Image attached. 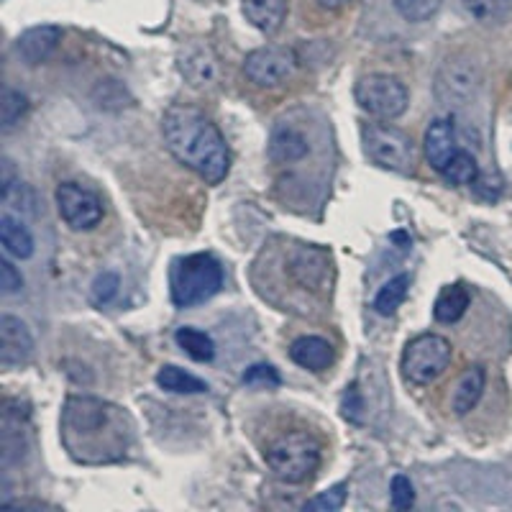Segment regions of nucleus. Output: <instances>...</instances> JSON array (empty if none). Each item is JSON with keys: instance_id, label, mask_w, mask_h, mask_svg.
I'll return each mask as SVG.
<instances>
[{"instance_id": "nucleus-6", "label": "nucleus", "mask_w": 512, "mask_h": 512, "mask_svg": "<svg viewBox=\"0 0 512 512\" xmlns=\"http://www.w3.org/2000/svg\"><path fill=\"white\" fill-rule=\"evenodd\" d=\"M451 364V344L438 333L413 338L402 351V374L410 384H431Z\"/></svg>"}, {"instance_id": "nucleus-8", "label": "nucleus", "mask_w": 512, "mask_h": 512, "mask_svg": "<svg viewBox=\"0 0 512 512\" xmlns=\"http://www.w3.org/2000/svg\"><path fill=\"white\" fill-rule=\"evenodd\" d=\"M54 198H57L59 216L72 231H90L103 221V203L88 187L77 182H62Z\"/></svg>"}, {"instance_id": "nucleus-26", "label": "nucleus", "mask_w": 512, "mask_h": 512, "mask_svg": "<svg viewBox=\"0 0 512 512\" xmlns=\"http://www.w3.org/2000/svg\"><path fill=\"white\" fill-rule=\"evenodd\" d=\"M29 111V98L18 90L6 88L3 90V100H0V123H3V134L13 131L16 123L24 118V113Z\"/></svg>"}, {"instance_id": "nucleus-9", "label": "nucleus", "mask_w": 512, "mask_h": 512, "mask_svg": "<svg viewBox=\"0 0 512 512\" xmlns=\"http://www.w3.org/2000/svg\"><path fill=\"white\" fill-rule=\"evenodd\" d=\"M297 70V57L287 47H259L246 54L244 72L259 88H277Z\"/></svg>"}, {"instance_id": "nucleus-3", "label": "nucleus", "mask_w": 512, "mask_h": 512, "mask_svg": "<svg viewBox=\"0 0 512 512\" xmlns=\"http://www.w3.org/2000/svg\"><path fill=\"white\" fill-rule=\"evenodd\" d=\"M223 287V267L216 256L190 254L172 264L169 290L177 308H195L210 297H216Z\"/></svg>"}, {"instance_id": "nucleus-17", "label": "nucleus", "mask_w": 512, "mask_h": 512, "mask_svg": "<svg viewBox=\"0 0 512 512\" xmlns=\"http://www.w3.org/2000/svg\"><path fill=\"white\" fill-rule=\"evenodd\" d=\"M484 384H487V372L484 367H469L456 382V390L451 395V410L456 415H466L469 410L477 408V402L482 400Z\"/></svg>"}, {"instance_id": "nucleus-5", "label": "nucleus", "mask_w": 512, "mask_h": 512, "mask_svg": "<svg viewBox=\"0 0 512 512\" xmlns=\"http://www.w3.org/2000/svg\"><path fill=\"white\" fill-rule=\"evenodd\" d=\"M364 149L367 157L382 169H392L397 175H410L415 164V146L405 131L382 123H369L364 128Z\"/></svg>"}, {"instance_id": "nucleus-28", "label": "nucleus", "mask_w": 512, "mask_h": 512, "mask_svg": "<svg viewBox=\"0 0 512 512\" xmlns=\"http://www.w3.org/2000/svg\"><path fill=\"white\" fill-rule=\"evenodd\" d=\"M346 495H349V484L346 482H338L333 484L331 489H326V492H320V495H315L313 500L305 502L303 510L305 512H338L341 507L346 505Z\"/></svg>"}, {"instance_id": "nucleus-22", "label": "nucleus", "mask_w": 512, "mask_h": 512, "mask_svg": "<svg viewBox=\"0 0 512 512\" xmlns=\"http://www.w3.org/2000/svg\"><path fill=\"white\" fill-rule=\"evenodd\" d=\"M175 341L182 351H185L190 359L195 361H213L216 356V344H213V338L208 336L205 331H198V328H180L175 333Z\"/></svg>"}, {"instance_id": "nucleus-32", "label": "nucleus", "mask_w": 512, "mask_h": 512, "mask_svg": "<svg viewBox=\"0 0 512 512\" xmlns=\"http://www.w3.org/2000/svg\"><path fill=\"white\" fill-rule=\"evenodd\" d=\"M21 290H24V277H21V272L13 267L11 259H0V292L11 297Z\"/></svg>"}, {"instance_id": "nucleus-18", "label": "nucleus", "mask_w": 512, "mask_h": 512, "mask_svg": "<svg viewBox=\"0 0 512 512\" xmlns=\"http://www.w3.org/2000/svg\"><path fill=\"white\" fill-rule=\"evenodd\" d=\"M0 244L13 259H31L34 256V236L29 228L13 216H0Z\"/></svg>"}, {"instance_id": "nucleus-1", "label": "nucleus", "mask_w": 512, "mask_h": 512, "mask_svg": "<svg viewBox=\"0 0 512 512\" xmlns=\"http://www.w3.org/2000/svg\"><path fill=\"white\" fill-rule=\"evenodd\" d=\"M59 438L77 464H111L131 446L134 420L111 402L70 397L59 418Z\"/></svg>"}, {"instance_id": "nucleus-19", "label": "nucleus", "mask_w": 512, "mask_h": 512, "mask_svg": "<svg viewBox=\"0 0 512 512\" xmlns=\"http://www.w3.org/2000/svg\"><path fill=\"white\" fill-rule=\"evenodd\" d=\"M472 303V295L461 282L456 285H446L436 297V305H433V315H436L438 323H456V320L464 318L466 308Z\"/></svg>"}, {"instance_id": "nucleus-14", "label": "nucleus", "mask_w": 512, "mask_h": 512, "mask_svg": "<svg viewBox=\"0 0 512 512\" xmlns=\"http://www.w3.org/2000/svg\"><path fill=\"white\" fill-rule=\"evenodd\" d=\"M59 41H62V31L57 26H34L18 36L16 52L24 57V62L39 64L52 57Z\"/></svg>"}, {"instance_id": "nucleus-7", "label": "nucleus", "mask_w": 512, "mask_h": 512, "mask_svg": "<svg viewBox=\"0 0 512 512\" xmlns=\"http://www.w3.org/2000/svg\"><path fill=\"white\" fill-rule=\"evenodd\" d=\"M356 103L374 118H400L408 108V88L392 75H364L356 82Z\"/></svg>"}, {"instance_id": "nucleus-12", "label": "nucleus", "mask_w": 512, "mask_h": 512, "mask_svg": "<svg viewBox=\"0 0 512 512\" xmlns=\"http://www.w3.org/2000/svg\"><path fill=\"white\" fill-rule=\"evenodd\" d=\"M34 354V338L24 320L3 315L0 318V364L3 369L21 367Z\"/></svg>"}, {"instance_id": "nucleus-31", "label": "nucleus", "mask_w": 512, "mask_h": 512, "mask_svg": "<svg viewBox=\"0 0 512 512\" xmlns=\"http://www.w3.org/2000/svg\"><path fill=\"white\" fill-rule=\"evenodd\" d=\"M118 287H121L118 274L116 272H103L98 280L93 282V300L98 305H108L113 297L118 295Z\"/></svg>"}, {"instance_id": "nucleus-34", "label": "nucleus", "mask_w": 512, "mask_h": 512, "mask_svg": "<svg viewBox=\"0 0 512 512\" xmlns=\"http://www.w3.org/2000/svg\"><path fill=\"white\" fill-rule=\"evenodd\" d=\"M320 8H328V11H341L344 6H349L351 0H315Z\"/></svg>"}, {"instance_id": "nucleus-16", "label": "nucleus", "mask_w": 512, "mask_h": 512, "mask_svg": "<svg viewBox=\"0 0 512 512\" xmlns=\"http://www.w3.org/2000/svg\"><path fill=\"white\" fill-rule=\"evenodd\" d=\"M244 16L262 34L280 31L287 18V0H241Z\"/></svg>"}, {"instance_id": "nucleus-25", "label": "nucleus", "mask_w": 512, "mask_h": 512, "mask_svg": "<svg viewBox=\"0 0 512 512\" xmlns=\"http://www.w3.org/2000/svg\"><path fill=\"white\" fill-rule=\"evenodd\" d=\"M461 6L479 24H500L512 11V0H461Z\"/></svg>"}, {"instance_id": "nucleus-15", "label": "nucleus", "mask_w": 512, "mask_h": 512, "mask_svg": "<svg viewBox=\"0 0 512 512\" xmlns=\"http://www.w3.org/2000/svg\"><path fill=\"white\" fill-rule=\"evenodd\" d=\"M290 359L295 361L297 367L310 369V372H323V369L331 367L333 346L328 344L326 338L303 336L297 338V341H292Z\"/></svg>"}, {"instance_id": "nucleus-29", "label": "nucleus", "mask_w": 512, "mask_h": 512, "mask_svg": "<svg viewBox=\"0 0 512 512\" xmlns=\"http://www.w3.org/2000/svg\"><path fill=\"white\" fill-rule=\"evenodd\" d=\"M280 374L277 369L269 367V364H254V367L246 369L244 374V384L249 387H259V390H274V387H280Z\"/></svg>"}, {"instance_id": "nucleus-10", "label": "nucleus", "mask_w": 512, "mask_h": 512, "mask_svg": "<svg viewBox=\"0 0 512 512\" xmlns=\"http://www.w3.org/2000/svg\"><path fill=\"white\" fill-rule=\"evenodd\" d=\"M482 85L479 67L469 59H448L436 77V95L446 105H466Z\"/></svg>"}, {"instance_id": "nucleus-20", "label": "nucleus", "mask_w": 512, "mask_h": 512, "mask_svg": "<svg viewBox=\"0 0 512 512\" xmlns=\"http://www.w3.org/2000/svg\"><path fill=\"white\" fill-rule=\"evenodd\" d=\"M308 154V141L300 131L295 128H277L269 141V157L274 162H297V159H303Z\"/></svg>"}, {"instance_id": "nucleus-13", "label": "nucleus", "mask_w": 512, "mask_h": 512, "mask_svg": "<svg viewBox=\"0 0 512 512\" xmlns=\"http://www.w3.org/2000/svg\"><path fill=\"white\" fill-rule=\"evenodd\" d=\"M459 139H456V126L451 118H438L425 131V157L436 172H443L446 164L459 154Z\"/></svg>"}, {"instance_id": "nucleus-24", "label": "nucleus", "mask_w": 512, "mask_h": 512, "mask_svg": "<svg viewBox=\"0 0 512 512\" xmlns=\"http://www.w3.org/2000/svg\"><path fill=\"white\" fill-rule=\"evenodd\" d=\"M451 185H474L479 180V164L477 157L472 152H466V149H459L451 162L446 164V169L441 172Z\"/></svg>"}, {"instance_id": "nucleus-11", "label": "nucleus", "mask_w": 512, "mask_h": 512, "mask_svg": "<svg viewBox=\"0 0 512 512\" xmlns=\"http://www.w3.org/2000/svg\"><path fill=\"white\" fill-rule=\"evenodd\" d=\"M177 67L192 88H208L218 80V57L205 41H190L177 54Z\"/></svg>"}, {"instance_id": "nucleus-2", "label": "nucleus", "mask_w": 512, "mask_h": 512, "mask_svg": "<svg viewBox=\"0 0 512 512\" xmlns=\"http://www.w3.org/2000/svg\"><path fill=\"white\" fill-rule=\"evenodd\" d=\"M162 134L167 149L177 162L190 167L195 175L210 185L226 180L231 169V152L218 126L205 118L198 108L190 105H172L164 113Z\"/></svg>"}, {"instance_id": "nucleus-30", "label": "nucleus", "mask_w": 512, "mask_h": 512, "mask_svg": "<svg viewBox=\"0 0 512 512\" xmlns=\"http://www.w3.org/2000/svg\"><path fill=\"white\" fill-rule=\"evenodd\" d=\"M390 497H392V507H395V510H410V507L415 505L413 482H410L405 474H397V477L392 479Z\"/></svg>"}, {"instance_id": "nucleus-23", "label": "nucleus", "mask_w": 512, "mask_h": 512, "mask_svg": "<svg viewBox=\"0 0 512 512\" xmlns=\"http://www.w3.org/2000/svg\"><path fill=\"white\" fill-rule=\"evenodd\" d=\"M408 287V274H397L390 282H384L382 290L374 297V310H377L379 315H395L397 308H400V305L405 303V297H408Z\"/></svg>"}, {"instance_id": "nucleus-21", "label": "nucleus", "mask_w": 512, "mask_h": 512, "mask_svg": "<svg viewBox=\"0 0 512 512\" xmlns=\"http://www.w3.org/2000/svg\"><path fill=\"white\" fill-rule=\"evenodd\" d=\"M157 384L162 390L177 392V395H200V392H208V384L203 379L175 367V364H167V367L159 369Z\"/></svg>"}, {"instance_id": "nucleus-4", "label": "nucleus", "mask_w": 512, "mask_h": 512, "mask_svg": "<svg viewBox=\"0 0 512 512\" xmlns=\"http://www.w3.org/2000/svg\"><path fill=\"white\" fill-rule=\"evenodd\" d=\"M264 459L280 482L303 484L318 472L320 443L310 433L292 431L269 443Z\"/></svg>"}, {"instance_id": "nucleus-33", "label": "nucleus", "mask_w": 512, "mask_h": 512, "mask_svg": "<svg viewBox=\"0 0 512 512\" xmlns=\"http://www.w3.org/2000/svg\"><path fill=\"white\" fill-rule=\"evenodd\" d=\"M359 410H361V397H359V392H356V387H351V390L346 392L344 415H346V418H351V420H359V418H356V413H359Z\"/></svg>"}, {"instance_id": "nucleus-27", "label": "nucleus", "mask_w": 512, "mask_h": 512, "mask_svg": "<svg viewBox=\"0 0 512 512\" xmlns=\"http://www.w3.org/2000/svg\"><path fill=\"white\" fill-rule=\"evenodd\" d=\"M405 21L410 24H423L428 18H433L438 13V8L443 6V0H392Z\"/></svg>"}]
</instances>
